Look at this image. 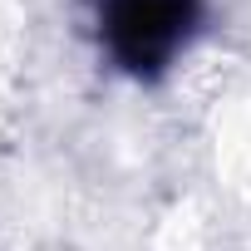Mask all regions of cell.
<instances>
[{
	"instance_id": "6da1fadb",
	"label": "cell",
	"mask_w": 251,
	"mask_h": 251,
	"mask_svg": "<svg viewBox=\"0 0 251 251\" xmlns=\"http://www.w3.org/2000/svg\"><path fill=\"white\" fill-rule=\"evenodd\" d=\"M103 40L133 74L163 69L192 35L197 0H103Z\"/></svg>"
}]
</instances>
